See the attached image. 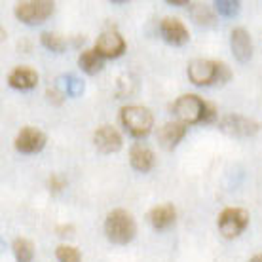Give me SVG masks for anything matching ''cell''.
<instances>
[{
  "instance_id": "6da1fadb",
  "label": "cell",
  "mask_w": 262,
  "mask_h": 262,
  "mask_svg": "<svg viewBox=\"0 0 262 262\" xmlns=\"http://www.w3.org/2000/svg\"><path fill=\"white\" fill-rule=\"evenodd\" d=\"M171 111L175 118L183 124H213L219 118L216 106L209 101H203L196 93H184L173 103Z\"/></svg>"
},
{
  "instance_id": "7a4b0ae2",
  "label": "cell",
  "mask_w": 262,
  "mask_h": 262,
  "mask_svg": "<svg viewBox=\"0 0 262 262\" xmlns=\"http://www.w3.org/2000/svg\"><path fill=\"white\" fill-rule=\"evenodd\" d=\"M188 78L196 85L226 84L232 78V71L223 61L194 59L188 63Z\"/></svg>"
},
{
  "instance_id": "3957f363",
  "label": "cell",
  "mask_w": 262,
  "mask_h": 262,
  "mask_svg": "<svg viewBox=\"0 0 262 262\" xmlns=\"http://www.w3.org/2000/svg\"><path fill=\"white\" fill-rule=\"evenodd\" d=\"M137 234V224L129 211L114 209L105 219V236L111 243L127 245Z\"/></svg>"
},
{
  "instance_id": "277c9868",
  "label": "cell",
  "mask_w": 262,
  "mask_h": 262,
  "mask_svg": "<svg viewBox=\"0 0 262 262\" xmlns=\"http://www.w3.org/2000/svg\"><path fill=\"white\" fill-rule=\"evenodd\" d=\"M120 122L131 137L144 139L154 127L152 112L143 105H127L120 111Z\"/></svg>"
},
{
  "instance_id": "5b68a950",
  "label": "cell",
  "mask_w": 262,
  "mask_h": 262,
  "mask_svg": "<svg viewBox=\"0 0 262 262\" xmlns=\"http://www.w3.org/2000/svg\"><path fill=\"white\" fill-rule=\"evenodd\" d=\"M53 10H55V4L52 0H23L15 4L13 13L21 23L38 25V23H44L48 17H52Z\"/></svg>"
},
{
  "instance_id": "8992f818",
  "label": "cell",
  "mask_w": 262,
  "mask_h": 262,
  "mask_svg": "<svg viewBox=\"0 0 262 262\" xmlns=\"http://www.w3.org/2000/svg\"><path fill=\"white\" fill-rule=\"evenodd\" d=\"M216 224H219V232L226 239H234V237L242 236L245 228L249 226V211L242 209V207H226L221 211Z\"/></svg>"
},
{
  "instance_id": "52a82bcc",
  "label": "cell",
  "mask_w": 262,
  "mask_h": 262,
  "mask_svg": "<svg viewBox=\"0 0 262 262\" xmlns=\"http://www.w3.org/2000/svg\"><path fill=\"white\" fill-rule=\"evenodd\" d=\"M13 146H15V150L21 152V154H38V152L46 146V135H44V131H40L38 127L25 125V127H21V131L15 135Z\"/></svg>"
},
{
  "instance_id": "ba28073f",
  "label": "cell",
  "mask_w": 262,
  "mask_h": 262,
  "mask_svg": "<svg viewBox=\"0 0 262 262\" xmlns=\"http://www.w3.org/2000/svg\"><path fill=\"white\" fill-rule=\"evenodd\" d=\"M93 50L103 57V59H116L125 52V40L118 31H105L95 40Z\"/></svg>"
},
{
  "instance_id": "9c48e42d",
  "label": "cell",
  "mask_w": 262,
  "mask_h": 262,
  "mask_svg": "<svg viewBox=\"0 0 262 262\" xmlns=\"http://www.w3.org/2000/svg\"><path fill=\"white\" fill-rule=\"evenodd\" d=\"M219 127L232 137H251L258 131L260 125L256 124L255 120L239 116V114H228L219 122Z\"/></svg>"
},
{
  "instance_id": "30bf717a",
  "label": "cell",
  "mask_w": 262,
  "mask_h": 262,
  "mask_svg": "<svg viewBox=\"0 0 262 262\" xmlns=\"http://www.w3.org/2000/svg\"><path fill=\"white\" fill-rule=\"evenodd\" d=\"M93 144L101 154H114L122 148L124 139H122V133L114 125H101L93 133Z\"/></svg>"
},
{
  "instance_id": "8fae6325",
  "label": "cell",
  "mask_w": 262,
  "mask_h": 262,
  "mask_svg": "<svg viewBox=\"0 0 262 262\" xmlns=\"http://www.w3.org/2000/svg\"><path fill=\"white\" fill-rule=\"evenodd\" d=\"M160 34L171 46H184L190 40V33L186 25L177 17H164L160 21Z\"/></svg>"
},
{
  "instance_id": "7c38bea8",
  "label": "cell",
  "mask_w": 262,
  "mask_h": 262,
  "mask_svg": "<svg viewBox=\"0 0 262 262\" xmlns=\"http://www.w3.org/2000/svg\"><path fill=\"white\" fill-rule=\"evenodd\" d=\"M186 129H188V125L183 124V122H179V120L167 122V124H164L158 129V143H160V146L165 148V150H173V148L184 139Z\"/></svg>"
},
{
  "instance_id": "4fadbf2b",
  "label": "cell",
  "mask_w": 262,
  "mask_h": 262,
  "mask_svg": "<svg viewBox=\"0 0 262 262\" xmlns=\"http://www.w3.org/2000/svg\"><path fill=\"white\" fill-rule=\"evenodd\" d=\"M230 48H232V53L239 63H247V61L253 57V40H251V34L245 31V29H234L230 33Z\"/></svg>"
},
{
  "instance_id": "5bb4252c",
  "label": "cell",
  "mask_w": 262,
  "mask_h": 262,
  "mask_svg": "<svg viewBox=\"0 0 262 262\" xmlns=\"http://www.w3.org/2000/svg\"><path fill=\"white\" fill-rule=\"evenodd\" d=\"M146 219H148V223L154 230H167L169 226L175 224L177 209L173 207V203H160V205L148 211Z\"/></svg>"
},
{
  "instance_id": "9a60e30c",
  "label": "cell",
  "mask_w": 262,
  "mask_h": 262,
  "mask_svg": "<svg viewBox=\"0 0 262 262\" xmlns=\"http://www.w3.org/2000/svg\"><path fill=\"white\" fill-rule=\"evenodd\" d=\"M8 84L12 85L13 90H33L38 84V72L31 69V67H15L10 74H8Z\"/></svg>"
},
{
  "instance_id": "2e32d148",
  "label": "cell",
  "mask_w": 262,
  "mask_h": 262,
  "mask_svg": "<svg viewBox=\"0 0 262 262\" xmlns=\"http://www.w3.org/2000/svg\"><path fill=\"white\" fill-rule=\"evenodd\" d=\"M129 164L133 169L146 173V171H150L156 165V156H154V152L148 146L135 144V146H131L129 150Z\"/></svg>"
},
{
  "instance_id": "e0dca14e",
  "label": "cell",
  "mask_w": 262,
  "mask_h": 262,
  "mask_svg": "<svg viewBox=\"0 0 262 262\" xmlns=\"http://www.w3.org/2000/svg\"><path fill=\"white\" fill-rule=\"evenodd\" d=\"M78 67L85 74H97L103 69V57L95 50H84L78 55Z\"/></svg>"
},
{
  "instance_id": "ac0fdd59",
  "label": "cell",
  "mask_w": 262,
  "mask_h": 262,
  "mask_svg": "<svg viewBox=\"0 0 262 262\" xmlns=\"http://www.w3.org/2000/svg\"><path fill=\"white\" fill-rule=\"evenodd\" d=\"M190 15L198 25L213 27L216 23L215 12H213L207 4H202V2H194V4H190Z\"/></svg>"
},
{
  "instance_id": "d6986e66",
  "label": "cell",
  "mask_w": 262,
  "mask_h": 262,
  "mask_svg": "<svg viewBox=\"0 0 262 262\" xmlns=\"http://www.w3.org/2000/svg\"><path fill=\"white\" fill-rule=\"evenodd\" d=\"M13 255H15V260L17 262H33L34 258V245L31 239L27 237H17L12 245Z\"/></svg>"
},
{
  "instance_id": "ffe728a7",
  "label": "cell",
  "mask_w": 262,
  "mask_h": 262,
  "mask_svg": "<svg viewBox=\"0 0 262 262\" xmlns=\"http://www.w3.org/2000/svg\"><path fill=\"white\" fill-rule=\"evenodd\" d=\"M40 42H42L44 48H48V50H52L55 53H61L67 48V40L57 33H42Z\"/></svg>"
},
{
  "instance_id": "44dd1931",
  "label": "cell",
  "mask_w": 262,
  "mask_h": 262,
  "mask_svg": "<svg viewBox=\"0 0 262 262\" xmlns=\"http://www.w3.org/2000/svg\"><path fill=\"white\" fill-rule=\"evenodd\" d=\"M55 256H57V260L59 262H80L82 260V253H80L74 245H59L57 249H55Z\"/></svg>"
},
{
  "instance_id": "7402d4cb",
  "label": "cell",
  "mask_w": 262,
  "mask_h": 262,
  "mask_svg": "<svg viewBox=\"0 0 262 262\" xmlns=\"http://www.w3.org/2000/svg\"><path fill=\"white\" fill-rule=\"evenodd\" d=\"M215 10L219 15L232 17V15H236V13L239 12V2H237V0H216Z\"/></svg>"
},
{
  "instance_id": "603a6c76",
  "label": "cell",
  "mask_w": 262,
  "mask_h": 262,
  "mask_svg": "<svg viewBox=\"0 0 262 262\" xmlns=\"http://www.w3.org/2000/svg\"><path fill=\"white\" fill-rule=\"evenodd\" d=\"M67 80H69V84H67V95L74 97V95H78L80 92H84V84H82L78 78H74V76H69Z\"/></svg>"
},
{
  "instance_id": "cb8c5ba5",
  "label": "cell",
  "mask_w": 262,
  "mask_h": 262,
  "mask_svg": "<svg viewBox=\"0 0 262 262\" xmlns=\"http://www.w3.org/2000/svg\"><path fill=\"white\" fill-rule=\"evenodd\" d=\"M167 4H171V6H190L192 2H188V0H167Z\"/></svg>"
},
{
  "instance_id": "d4e9b609",
  "label": "cell",
  "mask_w": 262,
  "mask_h": 262,
  "mask_svg": "<svg viewBox=\"0 0 262 262\" xmlns=\"http://www.w3.org/2000/svg\"><path fill=\"white\" fill-rule=\"evenodd\" d=\"M249 262H262V255H255V256H251Z\"/></svg>"
}]
</instances>
